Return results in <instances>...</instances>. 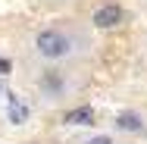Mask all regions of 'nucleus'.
<instances>
[{
  "mask_svg": "<svg viewBox=\"0 0 147 144\" xmlns=\"http://www.w3.org/2000/svg\"><path fill=\"white\" fill-rule=\"evenodd\" d=\"M34 50L47 63H59V59H66L72 53V38L59 28H41L34 34Z\"/></svg>",
  "mask_w": 147,
  "mask_h": 144,
  "instance_id": "obj_1",
  "label": "nucleus"
},
{
  "mask_svg": "<svg viewBox=\"0 0 147 144\" xmlns=\"http://www.w3.org/2000/svg\"><path fill=\"white\" fill-rule=\"evenodd\" d=\"M122 6L119 3H103V6H97L94 9V16H91V22H94V28H100V31H110V28H116L119 22H122Z\"/></svg>",
  "mask_w": 147,
  "mask_h": 144,
  "instance_id": "obj_2",
  "label": "nucleus"
},
{
  "mask_svg": "<svg viewBox=\"0 0 147 144\" xmlns=\"http://www.w3.org/2000/svg\"><path fill=\"white\" fill-rule=\"evenodd\" d=\"M6 116H9V122H13V125H22V122L28 119V103H25L19 94H9V107H6Z\"/></svg>",
  "mask_w": 147,
  "mask_h": 144,
  "instance_id": "obj_3",
  "label": "nucleus"
},
{
  "mask_svg": "<svg viewBox=\"0 0 147 144\" xmlns=\"http://www.w3.org/2000/svg\"><path fill=\"white\" fill-rule=\"evenodd\" d=\"M116 128H122V132H144V119L138 113H131V110H125V113L116 116Z\"/></svg>",
  "mask_w": 147,
  "mask_h": 144,
  "instance_id": "obj_4",
  "label": "nucleus"
},
{
  "mask_svg": "<svg viewBox=\"0 0 147 144\" xmlns=\"http://www.w3.org/2000/svg\"><path fill=\"white\" fill-rule=\"evenodd\" d=\"M63 122L66 125H91L94 122V110L91 107H75V110H69L63 116Z\"/></svg>",
  "mask_w": 147,
  "mask_h": 144,
  "instance_id": "obj_5",
  "label": "nucleus"
},
{
  "mask_svg": "<svg viewBox=\"0 0 147 144\" xmlns=\"http://www.w3.org/2000/svg\"><path fill=\"white\" fill-rule=\"evenodd\" d=\"M41 88H44V91H50V94H59V88H63V78H59V72H53V69H50V72L41 78Z\"/></svg>",
  "mask_w": 147,
  "mask_h": 144,
  "instance_id": "obj_6",
  "label": "nucleus"
},
{
  "mask_svg": "<svg viewBox=\"0 0 147 144\" xmlns=\"http://www.w3.org/2000/svg\"><path fill=\"white\" fill-rule=\"evenodd\" d=\"M85 144H113V138H110V135H94V138L85 141Z\"/></svg>",
  "mask_w": 147,
  "mask_h": 144,
  "instance_id": "obj_7",
  "label": "nucleus"
},
{
  "mask_svg": "<svg viewBox=\"0 0 147 144\" xmlns=\"http://www.w3.org/2000/svg\"><path fill=\"white\" fill-rule=\"evenodd\" d=\"M9 72V59H0V75H6Z\"/></svg>",
  "mask_w": 147,
  "mask_h": 144,
  "instance_id": "obj_8",
  "label": "nucleus"
}]
</instances>
